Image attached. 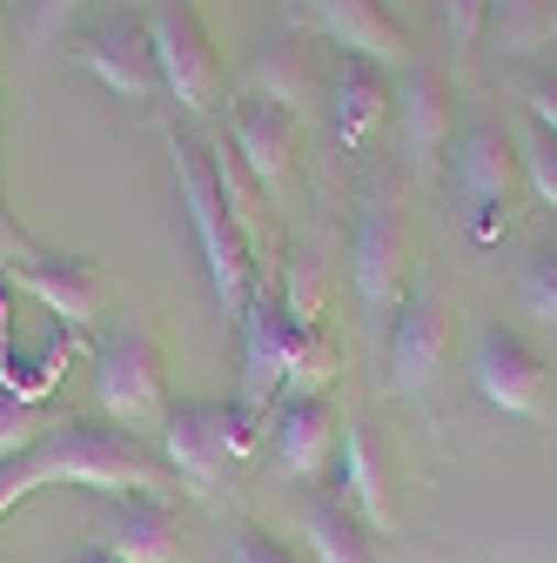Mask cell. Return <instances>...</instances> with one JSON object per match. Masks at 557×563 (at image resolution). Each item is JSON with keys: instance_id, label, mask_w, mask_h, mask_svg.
I'll list each match as a JSON object with an SVG mask.
<instances>
[{"instance_id": "cell-1", "label": "cell", "mask_w": 557, "mask_h": 563, "mask_svg": "<svg viewBox=\"0 0 557 563\" xmlns=\"http://www.w3.org/2000/svg\"><path fill=\"white\" fill-rule=\"evenodd\" d=\"M34 497L41 489H95V497H168V463L155 443L114 430V422H54V430L21 456Z\"/></svg>"}, {"instance_id": "cell-2", "label": "cell", "mask_w": 557, "mask_h": 563, "mask_svg": "<svg viewBox=\"0 0 557 563\" xmlns=\"http://www.w3.org/2000/svg\"><path fill=\"white\" fill-rule=\"evenodd\" d=\"M168 155H175V188H182V208H188V229H195V249H201V268H208V289H216V309L236 322L249 289H255V249L242 242L236 216H229V201L216 188V175H208V148L201 141H182L168 134Z\"/></svg>"}, {"instance_id": "cell-3", "label": "cell", "mask_w": 557, "mask_h": 563, "mask_svg": "<svg viewBox=\"0 0 557 563\" xmlns=\"http://www.w3.org/2000/svg\"><path fill=\"white\" fill-rule=\"evenodd\" d=\"M95 409L114 422V430H128V437H162V422H168V383H162V356H155V335H149V322H114V329H101V342H95Z\"/></svg>"}, {"instance_id": "cell-4", "label": "cell", "mask_w": 557, "mask_h": 563, "mask_svg": "<svg viewBox=\"0 0 557 563\" xmlns=\"http://www.w3.org/2000/svg\"><path fill=\"white\" fill-rule=\"evenodd\" d=\"M262 422L242 409V402H175L168 422H162V463L182 489H195V497H208V489L222 483L229 463L249 456Z\"/></svg>"}, {"instance_id": "cell-5", "label": "cell", "mask_w": 557, "mask_h": 563, "mask_svg": "<svg viewBox=\"0 0 557 563\" xmlns=\"http://www.w3.org/2000/svg\"><path fill=\"white\" fill-rule=\"evenodd\" d=\"M517 175H524V162H517V141L504 134V121L470 114L457 128V141H450V181L470 201V235L477 242L504 235V208L517 195Z\"/></svg>"}, {"instance_id": "cell-6", "label": "cell", "mask_w": 557, "mask_h": 563, "mask_svg": "<svg viewBox=\"0 0 557 563\" xmlns=\"http://www.w3.org/2000/svg\"><path fill=\"white\" fill-rule=\"evenodd\" d=\"M149 47H155V67H162V95L182 114H208L222 101V60L208 47V27L188 0H155L149 8Z\"/></svg>"}, {"instance_id": "cell-7", "label": "cell", "mask_w": 557, "mask_h": 563, "mask_svg": "<svg viewBox=\"0 0 557 563\" xmlns=\"http://www.w3.org/2000/svg\"><path fill=\"white\" fill-rule=\"evenodd\" d=\"M242 409L262 422L275 402H283V389H290V369H296V349H303V322L290 316V302L275 296V289H249V302H242Z\"/></svg>"}, {"instance_id": "cell-8", "label": "cell", "mask_w": 557, "mask_h": 563, "mask_svg": "<svg viewBox=\"0 0 557 563\" xmlns=\"http://www.w3.org/2000/svg\"><path fill=\"white\" fill-rule=\"evenodd\" d=\"M75 60L114 95V101H155L162 95V67H155V47H149V21L134 14H108L95 27L75 34Z\"/></svg>"}, {"instance_id": "cell-9", "label": "cell", "mask_w": 557, "mask_h": 563, "mask_svg": "<svg viewBox=\"0 0 557 563\" xmlns=\"http://www.w3.org/2000/svg\"><path fill=\"white\" fill-rule=\"evenodd\" d=\"M403 222L390 216V201L370 195L363 216H357V235H350V282H357V302L370 322H396L403 309Z\"/></svg>"}, {"instance_id": "cell-10", "label": "cell", "mask_w": 557, "mask_h": 563, "mask_svg": "<svg viewBox=\"0 0 557 563\" xmlns=\"http://www.w3.org/2000/svg\"><path fill=\"white\" fill-rule=\"evenodd\" d=\"M470 383L477 396L491 402L498 416H517V422H537L544 416V356L511 335V329H483L477 349H470Z\"/></svg>"}, {"instance_id": "cell-11", "label": "cell", "mask_w": 557, "mask_h": 563, "mask_svg": "<svg viewBox=\"0 0 557 563\" xmlns=\"http://www.w3.org/2000/svg\"><path fill=\"white\" fill-rule=\"evenodd\" d=\"M444 356H450V309H444V296L437 289H409L396 322H390V356H383L390 389L396 396H424L437 383Z\"/></svg>"}, {"instance_id": "cell-12", "label": "cell", "mask_w": 557, "mask_h": 563, "mask_svg": "<svg viewBox=\"0 0 557 563\" xmlns=\"http://www.w3.org/2000/svg\"><path fill=\"white\" fill-rule=\"evenodd\" d=\"M14 275V296L41 302L54 316V329L67 335H81L101 322V296H108V268L88 262V255H41L28 268H8Z\"/></svg>"}, {"instance_id": "cell-13", "label": "cell", "mask_w": 557, "mask_h": 563, "mask_svg": "<svg viewBox=\"0 0 557 563\" xmlns=\"http://www.w3.org/2000/svg\"><path fill=\"white\" fill-rule=\"evenodd\" d=\"M269 463L283 470L290 483H309L336 463V443H342V416L329 396H283L269 409Z\"/></svg>"}, {"instance_id": "cell-14", "label": "cell", "mask_w": 557, "mask_h": 563, "mask_svg": "<svg viewBox=\"0 0 557 563\" xmlns=\"http://www.w3.org/2000/svg\"><path fill=\"white\" fill-rule=\"evenodd\" d=\"M229 141H236V155H242L249 181H255L269 201H290V181H296V168H290L296 114L275 108V101H262V95H249L242 114H236V128H229Z\"/></svg>"}, {"instance_id": "cell-15", "label": "cell", "mask_w": 557, "mask_h": 563, "mask_svg": "<svg viewBox=\"0 0 557 563\" xmlns=\"http://www.w3.org/2000/svg\"><path fill=\"white\" fill-rule=\"evenodd\" d=\"M290 14L309 21V27H323L336 41V54H363L376 67H390V60L409 54L403 27L376 8V0H290Z\"/></svg>"}, {"instance_id": "cell-16", "label": "cell", "mask_w": 557, "mask_h": 563, "mask_svg": "<svg viewBox=\"0 0 557 563\" xmlns=\"http://www.w3.org/2000/svg\"><path fill=\"white\" fill-rule=\"evenodd\" d=\"M336 504L350 510L370 537H396V504H390V483H383V456H376L363 422H342V443H336Z\"/></svg>"}, {"instance_id": "cell-17", "label": "cell", "mask_w": 557, "mask_h": 563, "mask_svg": "<svg viewBox=\"0 0 557 563\" xmlns=\"http://www.w3.org/2000/svg\"><path fill=\"white\" fill-rule=\"evenodd\" d=\"M383 114H390V81H383V67L363 60V54H336V75H329V121H336V134H342V148H363Z\"/></svg>"}, {"instance_id": "cell-18", "label": "cell", "mask_w": 557, "mask_h": 563, "mask_svg": "<svg viewBox=\"0 0 557 563\" xmlns=\"http://www.w3.org/2000/svg\"><path fill=\"white\" fill-rule=\"evenodd\" d=\"M396 121H403V155H409V168H437L444 141H450V101H444L437 67H409V75H403Z\"/></svg>"}, {"instance_id": "cell-19", "label": "cell", "mask_w": 557, "mask_h": 563, "mask_svg": "<svg viewBox=\"0 0 557 563\" xmlns=\"http://www.w3.org/2000/svg\"><path fill=\"white\" fill-rule=\"evenodd\" d=\"M101 550H108L114 563H175L168 510H162V504H149V497H108Z\"/></svg>"}, {"instance_id": "cell-20", "label": "cell", "mask_w": 557, "mask_h": 563, "mask_svg": "<svg viewBox=\"0 0 557 563\" xmlns=\"http://www.w3.org/2000/svg\"><path fill=\"white\" fill-rule=\"evenodd\" d=\"M255 95L275 101V108H303L309 101V47H303V27H283L262 54H255Z\"/></svg>"}, {"instance_id": "cell-21", "label": "cell", "mask_w": 557, "mask_h": 563, "mask_svg": "<svg viewBox=\"0 0 557 563\" xmlns=\"http://www.w3.org/2000/svg\"><path fill=\"white\" fill-rule=\"evenodd\" d=\"M303 530H309V550H316V563H376V537L342 510L336 497H316L309 510H303Z\"/></svg>"}, {"instance_id": "cell-22", "label": "cell", "mask_w": 557, "mask_h": 563, "mask_svg": "<svg viewBox=\"0 0 557 563\" xmlns=\"http://www.w3.org/2000/svg\"><path fill=\"white\" fill-rule=\"evenodd\" d=\"M208 148V175H216V188H222V201H229V216H236V229H242V242L255 249L262 242V229H269V195L249 181V168H242V155H236V141H201Z\"/></svg>"}, {"instance_id": "cell-23", "label": "cell", "mask_w": 557, "mask_h": 563, "mask_svg": "<svg viewBox=\"0 0 557 563\" xmlns=\"http://www.w3.org/2000/svg\"><path fill=\"white\" fill-rule=\"evenodd\" d=\"M75 349H81V335L54 329V342L41 349V356H8V363H0V389L21 396V402H47V396L61 389L67 363H75Z\"/></svg>"}, {"instance_id": "cell-24", "label": "cell", "mask_w": 557, "mask_h": 563, "mask_svg": "<svg viewBox=\"0 0 557 563\" xmlns=\"http://www.w3.org/2000/svg\"><path fill=\"white\" fill-rule=\"evenodd\" d=\"M498 27V41L511 47V54H524V47H537L544 34H557V8L550 0H491V14H483Z\"/></svg>"}, {"instance_id": "cell-25", "label": "cell", "mask_w": 557, "mask_h": 563, "mask_svg": "<svg viewBox=\"0 0 557 563\" xmlns=\"http://www.w3.org/2000/svg\"><path fill=\"white\" fill-rule=\"evenodd\" d=\"M54 430V416L41 409V402H21V396H8L0 389V463H14V456H28L41 437Z\"/></svg>"}, {"instance_id": "cell-26", "label": "cell", "mask_w": 557, "mask_h": 563, "mask_svg": "<svg viewBox=\"0 0 557 563\" xmlns=\"http://www.w3.org/2000/svg\"><path fill=\"white\" fill-rule=\"evenodd\" d=\"M517 296H524V309L544 329H557V242H537L531 249V262L517 268Z\"/></svg>"}, {"instance_id": "cell-27", "label": "cell", "mask_w": 557, "mask_h": 563, "mask_svg": "<svg viewBox=\"0 0 557 563\" xmlns=\"http://www.w3.org/2000/svg\"><path fill=\"white\" fill-rule=\"evenodd\" d=\"M517 162H524V181L537 188V201L557 208V141L537 134V128H524V134H517Z\"/></svg>"}, {"instance_id": "cell-28", "label": "cell", "mask_w": 557, "mask_h": 563, "mask_svg": "<svg viewBox=\"0 0 557 563\" xmlns=\"http://www.w3.org/2000/svg\"><path fill=\"white\" fill-rule=\"evenodd\" d=\"M483 14H491V0H437V21H444V41L450 47H477Z\"/></svg>"}, {"instance_id": "cell-29", "label": "cell", "mask_w": 557, "mask_h": 563, "mask_svg": "<svg viewBox=\"0 0 557 563\" xmlns=\"http://www.w3.org/2000/svg\"><path fill=\"white\" fill-rule=\"evenodd\" d=\"M21 14H28V41H34V47H47L61 27H75L81 0H21Z\"/></svg>"}, {"instance_id": "cell-30", "label": "cell", "mask_w": 557, "mask_h": 563, "mask_svg": "<svg viewBox=\"0 0 557 563\" xmlns=\"http://www.w3.org/2000/svg\"><path fill=\"white\" fill-rule=\"evenodd\" d=\"M41 255H47V249L8 216V208H0V268H28V262H41Z\"/></svg>"}, {"instance_id": "cell-31", "label": "cell", "mask_w": 557, "mask_h": 563, "mask_svg": "<svg viewBox=\"0 0 557 563\" xmlns=\"http://www.w3.org/2000/svg\"><path fill=\"white\" fill-rule=\"evenodd\" d=\"M229 563H296L283 543H275V537H262V530H236V543H229Z\"/></svg>"}, {"instance_id": "cell-32", "label": "cell", "mask_w": 557, "mask_h": 563, "mask_svg": "<svg viewBox=\"0 0 557 563\" xmlns=\"http://www.w3.org/2000/svg\"><path fill=\"white\" fill-rule=\"evenodd\" d=\"M524 101H531V128H537V134H550V141H557V75H537V81H531V95H524Z\"/></svg>"}, {"instance_id": "cell-33", "label": "cell", "mask_w": 557, "mask_h": 563, "mask_svg": "<svg viewBox=\"0 0 557 563\" xmlns=\"http://www.w3.org/2000/svg\"><path fill=\"white\" fill-rule=\"evenodd\" d=\"M28 497H34V483H28L21 456H14V463H0V517H8L14 504H28Z\"/></svg>"}, {"instance_id": "cell-34", "label": "cell", "mask_w": 557, "mask_h": 563, "mask_svg": "<svg viewBox=\"0 0 557 563\" xmlns=\"http://www.w3.org/2000/svg\"><path fill=\"white\" fill-rule=\"evenodd\" d=\"M14 356V275L0 268V363Z\"/></svg>"}, {"instance_id": "cell-35", "label": "cell", "mask_w": 557, "mask_h": 563, "mask_svg": "<svg viewBox=\"0 0 557 563\" xmlns=\"http://www.w3.org/2000/svg\"><path fill=\"white\" fill-rule=\"evenodd\" d=\"M81 563H114V556H108V550H88V556H81Z\"/></svg>"}]
</instances>
